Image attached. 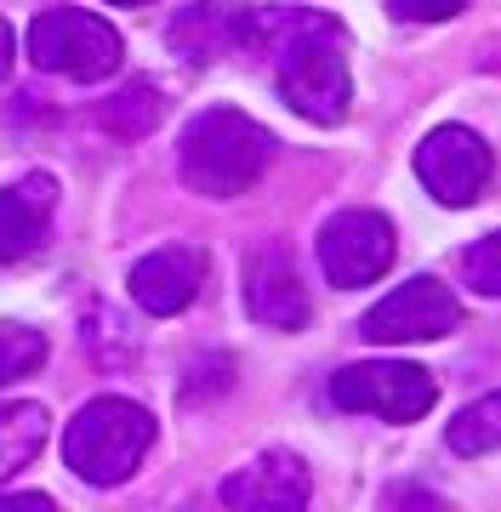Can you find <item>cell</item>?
Returning a JSON list of instances; mask_svg holds the SVG:
<instances>
[{
  "instance_id": "obj_16",
  "label": "cell",
  "mask_w": 501,
  "mask_h": 512,
  "mask_svg": "<svg viewBox=\"0 0 501 512\" xmlns=\"http://www.w3.org/2000/svg\"><path fill=\"white\" fill-rule=\"evenodd\" d=\"M450 450L456 456H490V450H501V393H484L479 404H467L462 416L450 421Z\"/></svg>"
},
{
  "instance_id": "obj_1",
  "label": "cell",
  "mask_w": 501,
  "mask_h": 512,
  "mask_svg": "<svg viewBox=\"0 0 501 512\" xmlns=\"http://www.w3.org/2000/svg\"><path fill=\"white\" fill-rule=\"evenodd\" d=\"M245 52L274 57L279 97L314 120V126H336L348 120L353 80H348V29L331 12H297V6H268L251 12V40Z\"/></svg>"
},
{
  "instance_id": "obj_14",
  "label": "cell",
  "mask_w": 501,
  "mask_h": 512,
  "mask_svg": "<svg viewBox=\"0 0 501 512\" xmlns=\"http://www.w3.org/2000/svg\"><path fill=\"white\" fill-rule=\"evenodd\" d=\"M46 433H52V416L40 404H0V478L29 467L46 450Z\"/></svg>"
},
{
  "instance_id": "obj_15",
  "label": "cell",
  "mask_w": 501,
  "mask_h": 512,
  "mask_svg": "<svg viewBox=\"0 0 501 512\" xmlns=\"http://www.w3.org/2000/svg\"><path fill=\"white\" fill-rule=\"evenodd\" d=\"M160 120H166V103H160V86H149V80H131L109 103H97V126L114 137H149Z\"/></svg>"
},
{
  "instance_id": "obj_3",
  "label": "cell",
  "mask_w": 501,
  "mask_h": 512,
  "mask_svg": "<svg viewBox=\"0 0 501 512\" xmlns=\"http://www.w3.org/2000/svg\"><path fill=\"white\" fill-rule=\"evenodd\" d=\"M149 450H154V416L143 404L114 399V393L80 404L69 433H63V461L86 484H126Z\"/></svg>"
},
{
  "instance_id": "obj_17",
  "label": "cell",
  "mask_w": 501,
  "mask_h": 512,
  "mask_svg": "<svg viewBox=\"0 0 501 512\" xmlns=\"http://www.w3.org/2000/svg\"><path fill=\"white\" fill-rule=\"evenodd\" d=\"M46 365V336L18 319H0V387L6 382H23L29 370Z\"/></svg>"
},
{
  "instance_id": "obj_19",
  "label": "cell",
  "mask_w": 501,
  "mask_h": 512,
  "mask_svg": "<svg viewBox=\"0 0 501 512\" xmlns=\"http://www.w3.org/2000/svg\"><path fill=\"white\" fill-rule=\"evenodd\" d=\"M467 0H393V12L399 18H410V23H445V18H456Z\"/></svg>"
},
{
  "instance_id": "obj_7",
  "label": "cell",
  "mask_w": 501,
  "mask_h": 512,
  "mask_svg": "<svg viewBox=\"0 0 501 512\" xmlns=\"http://www.w3.org/2000/svg\"><path fill=\"white\" fill-rule=\"evenodd\" d=\"M416 177L439 205H473L496 177V154L473 126H439L416 148Z\"/></svg>"
},
{
  "instance_id": "obj_20",
  "label": "cell",
  "mask_w": 501,
  "mask_h": 512,
  "mask_svg": "<svg viewBox=\"0 0 501 512\" xmlns=\"http://www.w3.org/2000/svg\"><path fill=\"white\" fill-rule=\"evenodd\" d=\"M6 69H12V29L0 23V80H6Z\"/></svg>"
},
{
  "instance_id": "obj_11",
  "label": "cell",
  "mask_w": 501,
  "mask_h": 512,
  "mask_svg": "<svg viewBox=\"0 0 501 512\" xmlns=\"http://www.w3.org/2000/svg\"><path fill=\"white\" fill-rule=\"evenodd\" d=\"M205 285V251L200 245H160L131 268V302L143 313H183Z\"/></svg>"
},
{
  "instance_id": "obj_10",
  "label": "cell",
  "mask_w": 501,
  "mask_h": 512,
  "mask_svg": "<svg viewBox=\"0 0 501 512\" xmlns=\"http://www.w3.org/2000/svg\"><path fill=\"white\" fill-rule=\"evenodd\" d=\"M166 40L188 63H223V57L245 52V40H251V6L245 0H194L188 12L171 18Z\"/></svg>"
},
{
  "instance_id": "obj_2",
  "label": "cell",
  "mask_w": 501,
  "mask_h": 512,
  "mask_svg": "<svg viewBox=\"0 0 501 512\" xmlns=\"http://www.w3.org/2000/svg\"><path fill=\"white\" fill-rule=\"evenodd\" d=\"M268 160H274V131L251 120L245 109H234V103L200 109L183 126V143H177V171L205 200H234L245 188H257Z\"/></svg>"
},
{
  "instance_id": "obj_8",
  "label": "cell",
  "mask_w": 501,
  "mask_h": 512,
  "mask_svg": "<svg viewBox=\"0 0 501 512\" xmlns=\"http://www.w3.org/2000/svg\"><path fill=\"white\" fill-rule=\"evenodd\" d=\"M319 268L342 291H359V285L382 279L393 268V222L382 211H365V205L336 211L319 234Z\"/></svg>"
},
{
  "instance_id": "obj_5",
  "label": "cell",
  "mask_w": 501,
  "mask_h": 512,
  "mask_svg": "<svg viewBox=\"0 0 501 512\" xmlns=\"http://www.w3.org/2000/svg\"><path fill=\"white\" fill-rule=\"evenodd\" d=\"M331 399L342 410H359V416H382V421H416L433 410L439 387L422 365H405V359H371V365H342L331 376Z\"/></svg>"
},
{
  "instance_id": "obj_18",
  "label": "cell",
  "mask_w": 501,
  "mask_h": 512,
  "mask_svg": "<svg viewBox=\"0 0 501 512\" xmlns=\"http://www.w3.org/2000/svg\"><path fill=\"white\" fill-rule=\"evenodd\" d=\"M462 279H467L479 296H501V228H496V234H484L479 245H467Z\"/></svg>"
},
{
  "instance_id": "obj_21",
  "label": "cell",
  "mask_w": 501,
  "mask_h": 512,
  "mask_svg": "<svg viewBox=\"0 0 501 512\" xmlns=\"http://www.w3.org/2000/svg\"><path fill=\"white\" fill-rule=\"evenodd\" d=\"M109 6H149V0H109Z\"/></svg>"
},
{
  "instance_id": "obj_13",
  "label": "cell",
  "mask_w": 501,
  "mask_h": 512,
  "mask_svg": "<svg viewBox=\"0 0 501 512\" xmlns=\"http://www.w3.org/2000/svg\"><path fill=\"white\" fill-rule=\"evenodd\" d=\"M52 205H57V183L46 171L23 177L18 188H0V262H23V256L40 251Z\"/></svg>"
},
{
  "instance_id": "obj_4",
  "label": "cell",
  "mask_w": 501,
  "mask_h": 512,
  "mask_svg": "<svg viewBox=\"0 0 501 512\" xmlns=\"http://www.w3.org/2000/svg\"><path fill=\"white\" fill-rule=\"evenodd\" d=\"M29 57H35V69L63 74V80H109L126 46L114 35V23H103L97 12L52 6L29 23Z\"/></svg>"
},
{
  "instance_id": "obj_6",
  "label": "cell",
  "mask_w": 501,
  "mask_h": 512,
  "mask_svg": "<svg viewBox=\"0 0 501 512\" xmlns=\"http://www.w3.org/2000/svg\"><path fill=\"white\" fill-rule=\"evenodd\" d=\"M456 325H462V302L450 296V285L433 274H416L359 319V336L393 348V342H439Z\"/></svg>"
},
{
  "instance_id": "obj_9",
  "label": "cell",
  "mask_w": 501,
  "mask_h": 512,
  "mask_svg": "<svg viewBox=\"0 0 501 512\" xmlns=\"http://www.w3.org/2000/svg\"><path fill=\"white\" fill-rule=\"evenodd\" d=\"M245 308L268 330H302L308 325V285L285 245H262L245 262Z\"/></svg>"
},
{
  "instance_id": "obj_12",
  "label": "cell",
  "mask_w": 501,
  "mask_h": 512,
  "mask_svg": "<svg viewBox=\"0 0 501 512\" xmlns=\"http://www.w3.org/2000/svg\"><path fill=\"white\" fill-rule=\"evenodd\" d=\"M308 467L291 450H268V456L245 461L234 478H223V501L228 507H308Z\"/></svg>"
}]
</instances>
